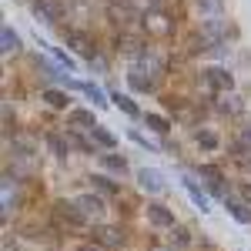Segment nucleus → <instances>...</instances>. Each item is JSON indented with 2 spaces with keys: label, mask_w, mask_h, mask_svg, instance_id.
Returning a JSON list of instances; mask_svg holds the SVG:
<instances>
[{
  "label": "nucleus",
  "mask_w": 251,
  "mask_h": 251,
  "mask_svg": "<svg viewBox=\"0 0 251 251\" xmlns=\"http://www.w3.org/2000/svg\"><path fill=\"white\" fill-rule=\"evenodd\" d=\"M141 30H144L148 37L164 40V37H171V34H174V17H171V14H164V10H148V14L141 17Z\"/></svg>",
  "instance_id": "obj_1"
},
{
  "label": "nucleus",
  "mask_w": 251,
  "mask_h": 251,
  "mask_svg": "<svg viewBox=\"0 0 251 251\" xmlns=\"http://www.w3.org/2000/svg\"><path fill=\"white\" fill-rule=\"evenodd\" d=\"M225 30H228V27H225L221 14H211L208 20H201V30H198V34H201V40H204V44L218 47V44L225 40Z\"/></svg>",
  "instance_id": "obj_2"
},
{
  "label": "nucleus",
  "mask_w": 251,
  "mask_h": 251,
  "mask_svg": "<svg viewBox=\"0 0 251 251\" xmlns=\"http://www.w3.org/2000/svg\"><path fill=\"white\" fill-rule=\"evenodd\" d=\"M74 204H77V211L84 214V221H87V225L104 218V201H100L97 194H80V198H74Z\"/></svg>",
  "instance_id": "obj_3"
},
{
  "label": "nucleus",
  "mask_w": 251,
  "mask_h": 251,
  "mask_svg": "<svg viewBox=\"0 0 251 251\" xmlns=\"http://www.w3.org/2000/svg\"><path fill=\"white\" fill-rule=\"evenodd\" d=\"M34 14H37V20H44V24H57V20L64 17V3H60V0H34Z\"/></svg>",
  "instance_id": "obj_4"
},
{
  "label": "nucleus",
  "mask_w": 251,
  "mask_h": 251,
  "mask_svg": "<svg viewBox=\"0 0 251 251\" xmlns=\"http://www.w3.org/2000/svg\"><path fill=\"white\" fill-rule=\"evenodd\" d=\"M137 184L148 194H161L164 191V174L157 171V168H141V171H137Z\"/></svg>",
  "instance_id": "obj_5"
},
{
  "label": "nucleus",
  "mask_w": 251,
  "mask_h": 251,
  "mask_svg": "<svg viewBox=\"0 0 251 251\" xmlns=\"http://www.w3.org/2000/svg\"><path fill=\"white\" fill-rule=\"evenodd\" d=\"M204 80H208V87H211V91H221V94L234 87V77L225 71V67H208V71H204Z\"/></svg>",
  "instance_id": "obj_6"
},
{
  "label": "nucleus",
  "mask_w": 251,
  "mask_h": 251,
  "mask_svg": "<svg viewBox=\"0 0 251 251\" xmlns=\"http://www.w3.org/2000/svg\"><path fill=\"white\" fill-rule=\"evenodd\" d=\"M94 241L100 248H121L124 245V231L111 228V225H100V228H94Z\"/></svg>",
  "instance_id": "obj_7"
},
{
  "label": "nucleus",
  "mask_w": 251,
  "mask_h": 251,
  "mask_svg": "<svg viewBox=\"0 0 251 251\" xmlns=\"http://www.w3.org/2000/svg\"><path fill=\"white\" fill-rule=\"evenodd\" d=\"M64 40H67V47H74L77 54L94 60V40L87 37V34H80V30H64Z\"/></svg>",
  "instance_id": "obj_8"
},
{
  "label": "nucleus",
  "mask_w": 251,
  "mask_h": 251,
  "mask_svg": "<svg viewBox=\"0 0 251 251\" xmlns=\"http://www.w3.org/2000/svg\"><path fill=\"white\" fill-rule=\"evenodd\" d=\"M54 214H57L60 225H71V228H77V225H87V221H84V214L77 211V204H74V201H71V204H67V201H60L57 208H54Z\"/></svg>",
  "instance_id": "obj_9"
},
{
  "label": "nucleus",
  "mask_w": 251,
  "mask_h": 251,
  "mask_svg": "<svg viewBox=\"0 0 251 251\" xmlns=\"http://www.w3.org/2000/svg\"><path fill=\"white\" fill-rule=\"evenodd\" d=\"M148 221L154 228H174V214L164 204H148Z\"/></svg>",
  "instance_id": "obj_10"
},
{
  "label": "nucleus",
  "mask_w": 251,
  "mask_h": 251,
  "mask_svg": "<svg viewBox=\"0 0 251 251\" xmlns=\"http://www.w3.org/2000/svg\"><path fill=\"white\" fill-rule=\"evenodd\" d=\"M127 84H131L134 91H154V77H151V74L144 77V71H134V67H131V74H127Z\"/></svg>",
  "instance_id": "obj_11"
},
{
  "label": "nucleus",
  "mask_w": 251,
  "mask_h": 251,
  "mask_svg": "<svg viewBox=\"0 0 251 251\" xmlns=\"http://www.w3.org/2000/svg\"><path fill=\"white\" fill-rule=\"evenodd\" d=\"M91 137H94L97 144H100V148H104V151H114V134H111V131H107V127H100V124H94V127H91Z\"/></svg>",
  "instance_id": "obj_12"
},
{
  "label": "nucleus",
  "mask_w": 251,
  "mask_h": 251,
  "mask_svg": "<svg viewBox=\"0 0 251 251\" xmlns=\"http://www.w3.org/2000/svg\"><path fill=\"white\" fill-rule=\"evenodd\" d=\"M47 144H50V151H54L57 157H67V154H71V148H74L71 137H60V134H50V137H47Z\"/></svg>",
  "instance_id": "obj_13"
},
{
  "label": "nucleus",
  "mask_w": 251,
  "mask_h": 251,
  "mask_svg": "<svg viewBox=\"0 0 251 251\" xmlns=\"http://www.w3.org/2000/svg\"><path fill=\"white\" fill-rule=\"evenodd\" d=\"M184 188H188V194H191V201H194V204H198V208H201V211H208V194L201 191V188H198V184H194L191 177H184Z\"/></svg>",
  "instance_id": "obj_14"
},
{
  "label": "nucleus",
  "mask_w": 251,
  "mask_h": 251,
  "mask_svg": "<svg viewBox=\"0 0 251 251\" xmlns=\"http://www.w3.org/2000/svg\"><path fill=\"white\" fill-rule=\"evenodd\" d=\"M201 177H204V181H208V184H211L218 194L225 191V184H221V171H218V168H211V164H201Z\"/></svg>",
  "instance_id": "obj_15"
},
{
  "label": "nucleus",
  "mask_w": 251,
  "mask_h": 251,
  "mask_svg": "<svg viewBox=\"0 0 251 251\" xmlns=\"http://www.w3.org/2000/svg\"><path fill=\"white\" fill-rule=\"evenodd\" d=\"M111 100H114V104L121 107V111H124V114H131V117L141 114V111H137V104H134V100H131L127 94H121V91H114V94H111Z\"/></svg>",
  "instance_id": "obj_16"
},
{
  "label": "nucleus",
  "mask_w": 251,
  "mask_h": 251,
  "mask_svg": "<svg viewBox=\"0 0 251 251\" xmlns=\"http://www.w3.org/2000/svg\"><path fill=\"white\" fill-rule=\"evenodd\" d=\"M0 40H3V54H17V50H20V37L10 30V27L0 30Z\"/></svg>",
  "instance_id": "obj_17"
},
{
  "label": "nucleus",
  "mask_w": 251,
  "mask_h": 251,
  "mask_svg": "<svg viewBox=\"0 0 251 251\" xmlns=\"http://www.w3.org/2000/svg\"><path fill=\"white\" fill-rule=\"evenodd\" d=\"M71 124H74V127H84V131H91V127H94V114H91V111H71Z\"/></svg>",
  "instance_id": "obj_18"
},
{
  "label": "nucleus",
  "mask_w": 251,
  "mask_h": 251,
  "mask_svg": "<svg viewBox=\"0 0 251 251\" xmlns=\"http://www.w3.org/2000/svg\"><path fill=\"white\" fill-rule=\"evenodd\" d=\"M228 211L234 214V221H241V225H251V211H248V204H241V201H228Z\"/></svg>",
  "instance_id": "obj_19"
},
{
  "label": "nucleus",
  "mask_w": 251,
  "mask_h": 251,
  "mask_svg": "<svg viewBox=\"0 0 251 251\" xmlns=\"http://www.w3.org/2000/svg\"><path fill=\"white\" fill-rule=\"evenodd\" d=\"M241 107H245V104H241V97H238V94H231V91H225V100H221V111H225V114H238Z\"/></svg>",
  "instance_id": "obj_20"
},
{
  "label": "nucleus",
  "mask_w": 251,
  "mask_h": 251,
  "mask_svg": "<svg viewBox=\"0 0 251 251\" xmlns=\"http://www.w3.org/2000/svg\"><path fill=\"white\" fill-rule=\"evenodd\" d=\"M100 161H104V168H107V171H117V174L127 171V161H124V157H117V154H100Z\"/></svg>",
  "instance_id": "obj_21"
},
{
  "label": "nucleus",
  "mask_w": 251,
  "mask_h": 251,
  "mask_svg": "<svg viewBox=\"0 0 251 251\" xmlns=\"http://www.w3.org/2000/svg\"><path fill=\"white\" fill-rule=\"evenodd\" d=\"M171 245H174V248H188V245H191L188 228H177V225H174V228H171Z\"/></svg>",
  "instance_id": "obj_22"
},
{
  "label": "nucleus",
  "mask_w": 251,
  "mask_h": 251,
  "mask_svg": "<svg viewBox=\"0 0 251 251\" xmlns=\"http://www.w3.org/2000/svg\"><path fill=\"white\" fill-rule=\"evenodd\" d=\"M44 100H47L50 107H67V94H64V91H54V87L44 91Z\"/></svg>",
  "instance_id": "obj_23"
},
{
  "label": "nucleus",
  "mask_w": 251,
  "mask_h": 251,
  "mask_svg": "<svg viewBox=\"0 0 251 251\" xmlns=\"http://www.w3.org/2000/svg\"><path fill=\"white\" fill-rule=\"evenodd\" d=\"M91 181H94V188H97L100 194H117V184L111 181V177H104V174H94Z\"/></svg>",
  "instance_id": "obj_24"
},
{
  "label": "nucleus",
  "mask_w": 251,
  "mask_h": 251,
  "mask_svg": "<svg viewBox=\"0 0 251 251\" xmlns=\"http://www.w3.org/2000/svg\"><path fill=\"white\" fill-rule=\"evenodd\" d=\"M148 127L157 131V134H168V131H171V124H168L164 117H157V114H148Z\"/></svg>",
  "instance_id": "obj_25"
},
{
  "label": "nucleus",
  "mask_w": 251,
  "mask_h": 251,
  "mask_svg": "<svg viewBox=\"0 0 251 251\" xmlns=\"http://www.w3.org/2000/svg\"><path fill=\"white\" fill-rule=\"evenodd\" d=\"M80 91H84V94L91 97V100H94L97 107H104V104H107V100H104V94H100V87H94V84H80Z\"/></svg>",
  "instance_id": "obj_26"
},
{
  "label": "nucleus",
  "mask_w": 251,
  "mask_h": 251,
  "mask_svg": "<svg viewBox=\"0 0 251 251\" xmlns=\"http://www.w3.org/2000/svg\"><path fill=\"white\" fill-rule=\"evenodd\" d=\"M194 3H198L201 14H221V7H225L221 0H194Z\"/></svg>",
  "instance_id": "obj_27"
},
{
  "label": "nucleus",
  "mask_w": 251,
  "mask_h": 251,
  "mask_svg": "<svg viewBox=\"0 0 251 251\" xmlns=\"http://www.w3.org/2000/svg\"><path fill=\"white\" fill-rule=\"evenodd\" d=\"M198 144L201 148H218V134L214 131H198Z\"/></svg>",
  "instance_id": "obj_28"
},
{
  "label": "nucleus",
  "mask_w": 251,
  "mask_h": 251,
  "mask_svg": "<svg viewBox=\"0 0 251 251\" xmlns=\"http://www.w3.org/2000/svg\"><path fill=\"white\" fill-rule=\"evenodd\" d=\"M241 148H251V127H241V137H238Z\"/></svg>",
  "instance_id": "obj_29"
},
{
  "label": "nucleus",
  "mask_w": 251,
  "mask_h": 251,
  "mask_svg": "<svg viewBox=\"0 0 251 251\" xmlns=\"http://www.w3.org/2000/svg\"><path fill=\"white\" fill-rule=\"evenodd\" d=\"M54 54H57V50H54ZM57 60H60V64H64V67H67V71H71V67H74V60L67 57V54H57Z\"/></svg>",
  "instance_id": "obj_30"
},
{
  "label": "nucleus",
  "mask_w": 251,
  "mask_h": 251,
  "mask_svg": "<svg viewBox=\"0 0 251 251\" xmlns=\"http://www.w3.org/2000/svg\"><path fill=\"white\" fill-rule=\"evenodd\" d=\"M80 251H100V248H94V245H87V248H80Z\"/></svg>",
  "instance_id": "obj_31"
},
{
  "label": "nucleus",
  "mask_w": 251,
  "mask_h": 251,
  "mask_svg": "<svg viewBox=\"0 0 251 251\" xmlns=\"http://www.w3.org/2000/svg\"><path fill=\"white\" fill-rule=\"evenodd\" d=\"M148 3H157V0H148Z\"/></svg>",
  "instance_id": "obj_32"
},
{
  "label": "nucleus",
  "mask_w": 251,
  "mask_h": 251,
  "mask_svg": "<svg viewBox=\"0 0 251 251\" xmlns=\"http://www.w3.org/2000/svg\"><path fill=\"white\" fill-rule=\"evenodd\" d=\"M154 251H164V248H154Z\"/></svg>",
  "instance_id": "obj_33"
}]
</instances>
